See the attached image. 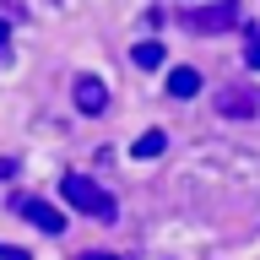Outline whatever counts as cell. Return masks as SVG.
I'll use <instances>...</instances> for the list:
<instances>
[{
  "label": "cell",
  "mask_w": 260,
  "mask_h": 260,
  "mask_svg": "<svg viewBox=\"0 0 260 260\" xmlns=\"http://www.w3.org/2000/svg\"><path fill=\"white\" fill-rule=\"evenodd\" d=\"M60 195H65L76 211L98 217V222H114V217H119V201H114L98 179H87V174H65V179H60Z\"/></svg>",
  "instance_id": "6da1fadb"
},
{
  "label": "cell",
  "mask_w": 260,
  "mask_h": 260,
  "mask_svg": "<svg viewBox=\"0 0 260 260\" xmlns=\"http://www.w3.org/2000/svg\"><path fill=\"white\" fill-rule=\"evenodd\" d=\"M239 22V6L233 0H217V6H201V11H184V27L190 32H222Z\"/></svg>",
  "instance_id": "7a4b0ae2"
},
{
  "label": "cell",
  "mask_w": 260,
  "mask_h": 260,
  "mask_svg": "<svg viewBox=\"0 0 260 260\" xmlns=\"http://www.w3.org/2000/svg\"><path fill=\"white\" fill-rule=\"evenodd\" d=\"M11 211H16V217H27L32 228H44V233H65V217L49 206V201H38V195H16Z\"/></svg>",
  "instance_id": "3957f363"
},
{
  "label": "cell",
  "mask_w": 260,
  "mask_h": 260,
  "mask_svg": "<svg viewBox=\"0 0 260 260\" xmlns=\"http://www.w3.org/2000/svg\"><path fill=\"white\" fill-rule=\"evenodd\" d=\"M217 114H222V119H255L260 114V92L255 87H222V92H217Z\"/></svg>",
  "instance_id": "277c9868"
},
{
  "label": "cell",
  "mask_w": 260,
  "mask_h": 260,
  "mask_svg": "<svg viewBox=\"0 0 260 260\" xmlns=\"http://www.w3.org/2000/svg\"><path fill=\"white\" fill-rule=\"evenodd\" d=\"M71 98H76L81 114H103V109H109V87H103L98 76H76V92H71Z\"/></svg>",
  "instance_id": "5b68a950"
},
{
  "label": "cell",
  "mask_w": 260,
  "mask_h": 260,
  "mask_svg": "<svg viewBox=\"0 0 260 260\" xmlns=\"http://www.w3.org/2000/svg\"><path fill=\"white\" fill-rule=\"evenodd\" d=\"M168 92H174V98H195V92H201V71L174 65V71H168Z\"/></svg>",
  "instance_id": "8992f818"
},
{
  "label": "cell",
  "mask_w": 260,
  "mask_h": 260,
  "mask_svg": "<svg viewBox=\"0 0 260 260\" xmlns=\"http://www.w3.org/2000/svg\"><path fill=\"white\" fill-rule=\"evenodd\" d=\"M162 146H168V136H162V130H146V136H136L130 157H162Z\"/></svg>",
  "instance_id": "52a82bcc"
},
{
  "label": "cell",
  "mask_w": 260,
  "mask_h": 260,
  "mask_svg": "<svg viewBox=\"0 0 260 260\" xmlns=\"http://www.w3.org/2000/svg\"><path fill=\"white\" fill-rule=\"evenodd\" d=\"M130 60L141 65V71H157V65H162V44H136V49H130Z\"/></svg>",
  "instance_id": "ba28073f"
},
{
  "label": "cell",
  "mask_w": 260,
  "mask_h": 260,
  "mask_svg": "<svg viewBox=\"0 0 260 260\" xmlns=\"http://www.w3.org/2000/svg\"><path fill=\"white\" fill-rule=\"evenodd\" d=\"M244 60L260 71V32H249V44H244Z\"/></svg>",
  "instance_id": "9c48e42d"
},
{
  "label": "cell",
  "mask_w": 260,
  "mask_h": 260,
  "mask_svg": "<svg viewBox=\"0 0 260 260\" xmlns=\"http://www.w3.org/2000/svg\"><path fill=\"white\" fill-rule=\"evenodd\" d=\"M0 260H32L27 249H16V244H0Z\"/></svg>",
  "instance_id": "30bf717a"
},
{
  "label": "cell",
  "mask_w": 260,
  "mask_h": 260,
  "mask_svg": "<svg viewBox=\"0 0 260 260\" xmlns=\"http://www.w3.org/2000/svg\"><path fill=\"white\" fill-rule=\"evenodd\" d=\"M76 260H125V255H109V249H87V255H76Z\"/></svg>",
  "instance_id": "8fae6325"
},
{
  "label": "cell",
  "mask_w": 260,
  "mask_h": 260,
  "mask_svg": "<svg viewBox=\"0 0 260 260\" xmlns=\"http://www.w3.org/2000/svg\"><path fill=\"white\" fill-rule=\"evenodd\" d=\"M6 44H11V22L0 16V54H6Z\"/></svg>",
  "instance_id": "7c38bea8"
},
{
  "label": "cell",
  "mask_w": 260,
  "mask_h": 260,
  "mask_svg": "<svg viewBox=\"0 0 260 260\" xmlns=\"http://www.w3.org/2000/svg\"><path fill=\"white\" fill-rule=\"evenodd\" d=\"M0 179H11V162H6V157H0Z\"/></svg>",
  "instance_id": "4fadbf2b"
}]
</instances>
